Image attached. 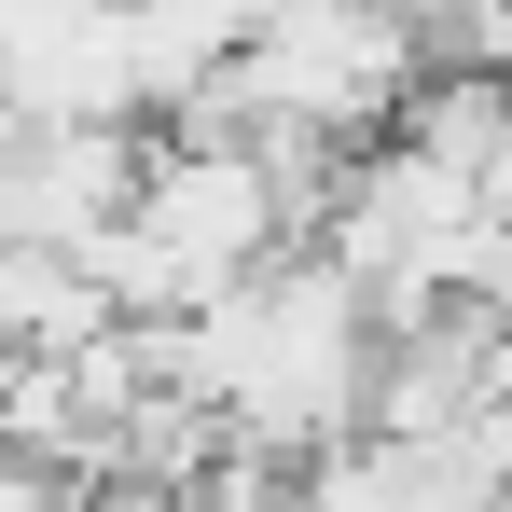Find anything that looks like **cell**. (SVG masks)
Returning <instances> with one entry per match:
<instances>
[{"label": "cell", "mask_w": 512, "mask_h": 512, "mask_svg": "<svg viewBox=\"0 0 512 512\" xmlns=\"http://www.w3.org/2000/svg\"><path fill=\"white\" fill-rule=\"evenodd\" d=\"M14 139H28V125H14V111H0V153H14Z\"/></svg>", "instance_id": "cell-4"}, {"label": "cell", "mask_w": 512, "mask_h": 512, "mask_svg": "<svg viewBox=\"0 0 512 512\" xmlns=\"http://www.w3.org/2000/svg\"><path fill=\"white\" fill-rule=\"evenodd\" d=\"M111 512H250V499H236V485H194V499H125V485H111Z\"/></svg>", "instance_id": "cell-3"}, {"label": "cell", "mask_w": 512, "mask_h": 512, "mask_svg": "<svg viewBox=\"0 0 512 512\" xmlns=\"http://www.w3.org/2000/svg\"><path fill=\"white\" fill-rule=\"evenodd\" d=\"M153 180V125H56V139H14L0 153V250L70 263L97 250Z\"/></svg>", "instance_id": "cell-2"}, {"label": "cell", "mask_w": 512, "mask_h": 512, "mask_svg": "<svg viewBox=\"0 0 512 512\" xmlns=\"http://www.w3.org/2000/svg\"><path fill=\"white\" fill-rule=\"evenodd\" d=\"M153 250L222 305L236 277H263V263L291 250V222H277V180L250 167V153H208V139H167L153 125V180H139V208H125Z\"/></svg>", "instance_id": "cell-1"}]
</instances>
